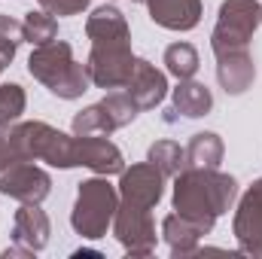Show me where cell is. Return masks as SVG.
<instances>
[{"mask_svg":"<svg viewBox=\"0 0 262 259\" xmlns=\"http://www.w3.org/2000/svg\"><path fill=\"white\" fill-rule=\"evenodd\" d=\"M52 223L40 204H21L12 217V241L31 253H40L49 244Z\"/></svg>","mask_w":262,"mask_h":259,"instance_id":"obj_13","label":"cell"},{"mask_svg":"<svg viewBox=\"0 0 262 259\" xmlns=\"http://www.w3.org/2000/svg\"><path fill=\"white\" fill-rule=\"evenodd\" d=\"M37 3H40V9H46L52 15H79L89 9L92 0H37Z\"/></svg>","mask_w":262,"mask_h":259,"instance_id":"obj_27","label":"cell"},{"mask_svg":"<svg viewBox=\"0 0 262 259\" xmlns=\"http://www.w3.org/2000/svg\"><path fill=\"white\" fill-rule=\"evenodd\" d=\"M12 149L21 159L46 162L52 168H79L76 162V134H64L49 122H15L6 128Z\"/></svg>","mask_w":262,"mask_h":259,"instance_id":"obj_3","label":"cell"},{"mask_svg":"<svg viewBox=\"0 0 262 259\" xmlns=\"http://www.w3.org/2000/svg\"><path fill=\"white\" fill-rule=\"evenodd\" d=\"M0 192L21 204H43L52 192V177L31 159H18L6 171H0Z\"/></svg>","mask_w":262,"mask_h":259,"instance_id":"obj_8","label":"cell"},{"mask_svg":"<svg viewBox=\"0 0 262 259\" xmlns=\"http://www.w3.org/2000/svg\"><path fill=\"white\" fill-rule=\"evenodd\" d=\"M76 162L101 177L122 174V168H125L122 149L107 134H82V137L76 134Z\"/></svg>","mask_w":262,"mask_h":259,"instance_id":"obj_11","label":"cell"},{"mask_svg":"<svg viewBox=\"0 0 262 259\" xmlns=\"http://www.w3.org/2000/svg\"><path fill=\"white\" fill-rule=\"evenodd\" d=\"M165 174L152 165V162H137L131 168H122L119 174V201L134 204V207H143V210H152L162 195H165Z\"/></svg>","mask_w":262,"mask_h":259,"instance_id":"obj_9","label":"cell"},{"mask_svg":"<svg viewBox=\"0 0 262 259\" xmlns=\"http://www.w3.org/2000/svg\"><path fill=\"white\" fill-rule=\"evenodd\" d=\"M125 92L137 104V110H156L168 95V76L156 64H149L146 58H137L134 70H131V79L125 82Z\"/></svg>","mask_w":262,"mask_h":259,"instance_id":"obj_12","label":"cell"},{"mask_svg":"<svg viewBox=\"0 0 262 259\" xmlns=\"http://www.w3.org/2000/svg\"><path fill=\"white\" fill-rule=\"evenodd\" d=\"M232 235L241 253L262 256V177L253 180L247 192L241 195L235 220H232Z\"/></svg>","mask_w":262,"mask_h":259,"instance_id":"obj_10","label":"cell"},{"mask_svg":"<svg viewBox=\"0 0 262 259\" xmlns=\"http://www.w3.org/2000/svg\"><path fill=\"white\" fill-rule=\"evenodd\" d=\"M3 67H6V64H3V61H0V73H3Z\"/></svg>","mask_w":262,"mask_h":259,"instance_id":"obj_29","label":"cell"},{"mask_svg":"<svg viewBox=\"0 0 262 259\" xmlns=\"http://www.w3.org/2000/svg\"><path fill=\"white\" fill-rule=\"evenodd\" d=\"M101 107L107 110V116H110V122H113V128H125V125H131L134 119H137V104L128 98V92L122 89H113V92H107L104 98H101Z\"/></svg>","mask_w":262,"mask_h":259,"instance_id":"obj_23","label":"cell"},{"mask_svg":"<svg viewBox=\"0 0 262 259\" xmlns=\"http://www.w3.org/2000/svg\"><path fill=\"white\" fill-rule=\"evenodd\" d=\"M131 3H143V0H131Z\"/></svg>","mask_w":262,"mask_h":259,"instance_id":"obj_30","label":"cell"},{"mask_svg":"<svg viewBox=\"0 0 262 259\" xmlns=\"http://www.w3.org/2000/svg\"><path fill=\"white\" fill-rule=\"evenodd\" d=\"M134 52H131V43H101V46H92L89 52V73H92V85L98 89H125V82L131 79V70H134Z\"/></svg>","mask_w":262,"mask_h":259,"instance_id":"obj_7","label":"cell"},{"mask_svg":"<svg viewBox=\"0 0 262 259\" xmlns=\"http://www.w3.org/2000/svg\"><path fill=\"white\" fill-rule=\"evenodd\" d=\"M223 153L226 146L216 131H198L186 143V165L189 168H220Z\"/></svg>","mask_w":262,"mask_h":259,"instance_id":"obj_19","label":"cell"},{"mask_svg":"<svg viewBox=\"0 0 262 259\" xmlns=\"http://www.w3.org/2000/svg\"><path fill=\"white\" fill-rule=\"evenodd\" d=\"M216 82L226 95H244L256 82V64H253L250 49L216 55Z\"/></svg>","mask_w":262,"mask_h":259,"instance_id":"obj_14","label":"cell"},{"mask_svg":"<svg viewBox=\"0 0 262 259\" xmlns=\"http://www.w3.org/2000/svg\"><path fill=\"white\" fill-rule=\"evenodd\" d=\"M85 37L92 40V46H101V43H131L128 18L122 15V9L104 3V6L92 9V15L85 18Z\"/></svg>","mask_w":262,"mask_h":259,"instance_id":"obj_16","label":"cell"},{"mask_svg":"<svg viewBox=\"0 0 262 259\" xmlns=\"http://www.w3.org/2000/svg\"><path fill=\"white\" fill-rule=\"evenodd\" d=\"M171 101H174L171 113H180L186 119H201L213 110V95L198 79H180V85L171 92Z\"/></svg>","mask_w":262,"mask_h":259,"instance_id":"obj_18","label":"cell"},{"mask_svg":"<svg viewBox=\"0 0 262 259\" xmlns=\"http://www.w3.org/2000/svg\"><path fill=\"white\" fill-rule=\"evenodd\" d=\"M28 73L61 101L82 98L89 92V85H92L89 64L76 61L70 43L58 40V37L43 43V46H34V52L28 58Z\"/></svg>","mask_w":262,"mask_h":259,"instance_id":"obj_2","label":"cell"},{"mask_svg":"<svg viewBox=\"0 0 262 259\" xmlns=\"http://www.w3.org/2000/svg\"><path fill=\"white\" fill-rule=\"evenodd\" d=\"M28 107V95L18 82H3L0 85V128H9L21 119Z\"/></svg>","mask_w":262,"mask_h":259,"instance_id":"obj_24","label":"cell"},{"mask_svg":"<svg viewBox=\"0 0 262 259\" xmlns=\"http://www.w3.org/2000/svg\"><path fill=\"white\" fill-rule=\"evenodd\" d=\"M149 18L165 31H192L201 21V0H143Z\"/></svg>","mask_w":262,"mask_h":259,"instance_id":"obj_15","label":"cell"},{"mask_svg":"<svg viewBox=\"0 0 262 259\" xmlns=\"http://www.w3.org/2000/svg\"><path fill=\"white\" fill-rule=\"evenodd\" d=\"M165 67H168V73L171 76H177V79H192L198 73V67H201V58H198V49L192 43H171L168 49H165Z\"/></svg>","mask_w":262,"mask_h":259,"instance_id":"obj_21","label":"cell"},{"mask_svg":"<svg viewBox=\"0 0 262 259\" xmlns=\"http://www.w3.org/2000/svg\"><path fill=\"white\" fill-rule=\"evenodd\" d=\"M204 235H207V232H204L198 223L180 217V213H168V217L162 220V238H165V244L171 247V256L174 259L198 253V244H201Z\"/></svg>","mask_w":262,"mask_h":259,"instance_id":"obj_17","label":"cell"},{"mask_svg":"<svg viewBox=\"0 0 262 259\" xmlns=\"http://www.w3.org/2000/svg\"><path fill=\"white\" fill-rule=\"evenodd\" d=\"M116 207H119V189L101 174L89 177L76 189V201H73V210H70V226L79 238L98 241V238L107 235V229H113Z\"/></svg>","mask_w":262,"mask_h":259,"instance_id":"obj_4","label":"cell"},{"mask_svg":"<svg viewBox=\"0 0 262 259\" xmlns=\"http://www.w3.org/2000/svg\"><path fill=\"white\" fill-rule=\"evenodd\" d=\"M146 162H152L165 177H177L186 168V146H180L174 140H156L146 149Z\"/></svg>","mask_w":262,"mask_h":259,"instance_id":"obj_20","label":"cell"},{"mask_svg":"<svg viewBox=\"0 0 262 259\" xmlns=\"http://www.w3.org/2000/svg\"><path fill=\"white\" fill-rule=\"evenodd\" d=\"M238 198V180L232 174H223L220 168H183L174 177L171 207L174 213L198 223L207 235L213 232V223L232 210Z\"/></svg>","mask_w":262,"mask_h":259,"instance_id":"obj_1","label":"cell"},{"mask_svg":"<svg viewBox=\"0 0 262 259\" xmlns=\"http://www.w3.org/2000/svg\"><path fill=\"white\" fill-rule=\"evenodd\" d=\"M21 34H25V43L43 46V43H49V40L58 37V21L46 9H31L25 15V21H21Z\"/></svg>","mask_w":262,"mask_h":259,"instance_id":"obj_22","label":"cell"},{"mask_svg":"<svg viewBox=\"0 0 262 259\" xmlns=\"http://www.w3.org/2000/svg\"><path fill=\"white\" fill-rule=\"evenodd\" d=\"M113 238L125 247L128 256H152L156 241H159L152 210H143V207L119 201L116 217H113Z\"/></svg>","mask_w":262,"mask_h":259,"instance_id":"obj_6","label":"cell"},{"mask_svg":"<svg viewBox=\"0 0 262 259\" xmlns=\"http://www.w3.org/2000/svg\"><path fill=\"white\" fill-rule=\"evenodd\" d=\"M25 43L21 34V21H15L12 15H0V61L9 64L18 52V46Z\"/></svg>","mask_w":262,"mask_h":259,"instance_id":"obj_26","label":"cell"},{"mask_svg":"<svg viewBox=\"0 0 262 259\" xmlns=\"http://www.w3.org/2000/svg\"><path fill=\"white\" fill-rule=\"evenodd\" d=\"M73 256L79 259V256H101V253H98V250H76V253H73Z\"/></svg>","mask_w":262,"mask_h":259,"instance_id":"obj_28","label":"cell"},{"mask_svg":"<svg viewBox=\"0 0 262 259\" xmlns=\"http://www.w3.org/2000/svg\"><path fill=\"white\" fill-rule=\"evenodd\" d=\"M113 122H110V116H107V110L101 107V101L98 104H92V107H85V110H79L76 116H73V134H113Z\"/></svg>","mask_w":262,"mask_h":259,"instance_id":"obj_25","label":"cell"},{"mask_svg":"<svg viewBox=\"0 0 262 259\" xmlns=\"http://www.w3.org/2000/svg\"><path fill=\"white\" fill-rule=\"evenodd\" d=\"M259 25H262V6L256 0H223L220 12H216L213 34H210L213 58L223 55V52L247 49Z\"/></svg>","mask_w":262,"mask_h":259,"instance_id":"obj_5","label":"cell"}]
</instances>
